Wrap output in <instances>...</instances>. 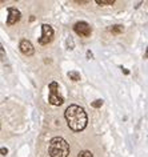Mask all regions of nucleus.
<instances>
[{
	"label": "nucleus",
	"instance_id": "9b49d317",
	"mask_svg": "<svg viewBox=\"0 0 148 157\" xmlns=\"http://www.w3.org/2000/svg\"><path fill=\"white\" fill-rule=\"evenodd\" d=\"M77 157H93V155L89 151H81L79 155H77Z\"/></svg>",
	"mask_w": 148,
	"mask_h": 157
},
{
	"label": "nucleus",
	"instance_id": "39448f33",
	"mask_svg": "<svg viewBox=\"0 0 148 157\" xmlns=\"http://www.w3.org/2000/svg\"><path fill=\"white\" fill-rule=\"evenodd\" d=\"M73 31H75V32L81 37H88L89 35H91V32H92L89 24L88 23H85V21H77L76 24L73 25Z\"/></svg>",
	"mask_w": 148,
	"mask_h": 157
},
{
	"label": "nucleus",
	"instance_id": "f03ea898",
	"mask_svg": "<svg viewBox=\"0 0 148 157\" xmlns=\"http://www.w3.org/2000/svg\"><path fill=\"white\" fill-rule=\"evenodd\" d=\"M48 153L51 157H68L69 144L61 137H53L48 144Z\"/></svg>",
	"mask_w": 148,
	"mask_h": 157
},
{
	"label": "nucleus",
	"instance_id": "f257e3e1",
	"mask_svg": "<svg viewBox=\"0 0 148 157\" xmlns=\"http://www.w3.org/2000/svg\"><path fill=\"white\" fill-rule=\"evenodd\" d=\"M65 120H67L68 127L75 132H80L87 127L88 119H87V113L79 105H69L65 109Z\"/></svg>",
	"mask_w": 148,
	"mask_h": 157
},
{
	"label": "nucleus",
	"instance_id": "1a4fd4ad",
	"mask_svg": "<svg viewBox=\"0 0 148 157\" xmlns=\"http://www.w3.org/2000/svg\"><path fill=\"white\" fill-rule=\"evenodd\" d=\"M96 3L99 6H112L115 3V0H96Z\"/></svg>",
	"mask_w": 148,
	"mask_h": 157
},
{
	"label": "nucleus",
	"instance_id": "6e6552de",
	"mask_svg": "<svg viewBox=\"0 0 148 157\" xmlns=\"http://www.w3.org/2000/svg\"><path fill=\"white\" fill-rule=\"evenodd\" d=\"M68 77L71 78L72 81H79L80 80V73L76 72V71H69V72H68Z\"/></svg>",
	"mask_w": 148,
	"mask_h": 157
},
{
	"label": "nucleus",
	"instance_id": "ddd939ff",
	"mask_svg": "<svg viewBox=\"0 0 148 157\" xmlns=\"http://www.w3.org/2000/svg\"><path fill=\"white\" fill-rule=\"evenodd\" d=\"M7 153H8V149H7V148H2V155L6 156Z\"/></svg>",
	"mask_w": 148,
	"mask_h": 157
},
{
	"label": "nucleus",
	"instance_id": "20e7f679",
	"mask_svg": "<svg viewBox=\"0 0 148 157\" xmlns=\"http://www.w3.org/2000/svg\"><path fill=\"white\" fill-rule=\"evenodd\" d=\"M53 39V29L51 25L48 24H43L41 25V36L39 37V43L41 45H45L48 43H51Z\"/></svg>",
	"mask_w": 148,
	"mask_h": 157
},
{
	"label": "nucleus",
	"instance_id": "0eeeda50",
	"mask_svg": "<svg viewBox=\"0 0 148 157\" xmlns=\"http://www.w3.org/2000/svg\"><path fill=\"white\" fill-rule=\"evenodd\" d=\"M20 51H21L23 55H25V56H32L33 52H35V48L29 40H21L20 41Z\"/></svg>",
	"mask_w": 148,
	"mask_h": 157
},
{
	"label": "nucleus",
	"instance_id": "423d86ee",
	"mask_svg": "<svg viewBox=\"0 0 148 157\" xmlns=\"http://www.w3.org/2000/svg\"><path fill=\"white\" fill-rule=\"evenodd\" d=\"M19 20H20V12H19V10L14 8V7L8 8V17H7V24H8V25H14V24H16Z\"/></svg>",
	"mask_w": 148,
	"mask_h": 157
},
{
	"label": "nucleus",
	"instance_id": "f8f14e48",
	"mask_svg": "<svg viewBox=\"0 0 148 157\" xmlns=\"http://www.w3.org/2000/svg\"><path fill=\"white\" fill-rule=\"evenodd\" d=\"M102 105H103V100H96L95 103H92V107H95V108H99Z\"/></svg>",
	"mask_w": 148,
	"mask_h": 157
},
{
	"label": "nucleus",
	"instance_id": "9d476101",
	"mask_svg": "<svg viewBox=\"0 0 148 157\" xmlns=\"http://www.w3.org/2000/svg\"><path fill=\"white\" fill-rule=\"evenodd\" d=\"M111 32L115 33V35L122 33V32H123V27H122V25H114V27L111 28Z\"/></svg>",
	"mask_w": 148,
	"mask_h": 157
},
{
	"label": "nucleus",
	"instance_id": "7ed1b4c3",
	"mask_svg": "<svg viewBox=\"0 0 148 157\" xmlns=\"http://www.w3.org/2000/svg\"><path fill=\"white\" fill-rule=\"evenodd\" d=\"M48 88H49V97H48L49 103L52 105H56V107H59V105L63 104L64 100L59 93V84H57L56 81H52Z\"/></svg>",
	"mask_w": 148,
	"mask_h": 157
}]
</instances>
